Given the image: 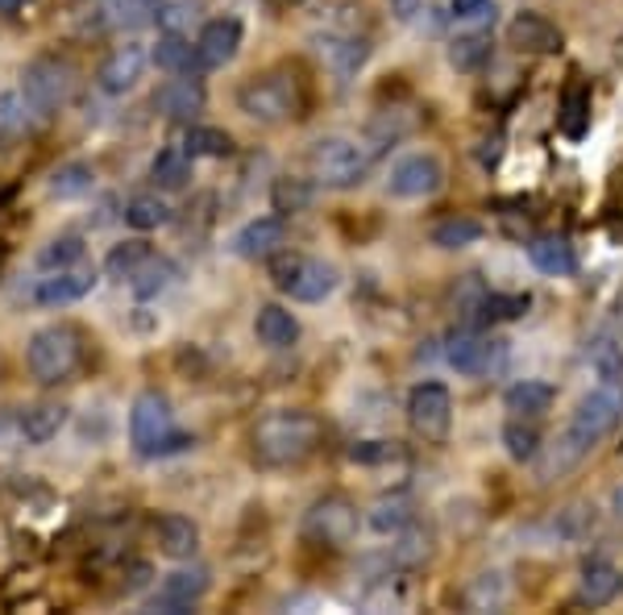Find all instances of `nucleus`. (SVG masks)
I'll use <instances>...</instances> for the list:
<instances>
[{
  "instance_id": "f257e3e1",
  "label": "nucleus",
  "mask_w": 623,
  "mask_h": 615,
  "mask_svg": "<svg viewBox=\"0 0 623 615\" xmlns=\"http://www.w3.org/2000/svg\"><path fill=\"white\" fill-rule=\"evenodd\" d=\"M324 424L312 412H270L254 424L249 445H254V462L283 471V466H300L312 453L321 450Z\"/></svg>"
},
{
  "instance_id": "f03ea898",
  "label": "nucleus",
  "mask_w": 623,
  "mask_h": 615,
  "mask_svg": "<svg viewBox=\"0 0 623 615\" xmlns=\"http://www.w3.org/2000/svg\"><path fill=\"white\" fill-rule=\"evenodd\" d=\"M237 109L258 126H287L303 112V84L291 72H262L237 88Z\"/></svg>"
},
{
  "instance_id": "7ed1b4c3",
  "label": "nucleus",
  "mask_w": 623,
  "mask_h": 615,
  "mask_svg": "<svg viewBox=\"0 0 623 615\" xmlns=\"http://www.w3.org/2000/svg\"><path fill=\"white\" fill-rule=\"evenodd\" d=\"M25 366L42 387L67 382L84 366V337L72 325H46L37 328L25 345Z\"/></svg>"
},
{
  "instance_id": "20e7f679",
  "label": "nucleus",
  "mask_w": 623,
  "mask_h": 615,
  "mask_svg": "<svg viewBox=\"0 0 623 615\" xmlns=\"http://www.w3.org/2000/svg\"><path fill=\"white\" fill-rule=\"evenodd\" d=\"M129 441L142 457H162V453H175L183 445H192V436H183L175 429V412H171V399L159 391H142L129 408Z\"/></svg>"
},
{
  "instance_id": "39448f33",
  "label": "nucleus",
  "mask_w": 623,
  "mask_h": 615,
  "mask_svg": "<svg viewBox=\"0 0 623 615\" xmlns=\"http://www.w3.org/2000/svg\"><path fill=\"white\" fill-rule=\"evenodd\" d=\"M270 279L283 295L300 300V304H321L337 291V271L321 258H308V253H275Z\"/></svg>"
},
{
  "instance_id": "423d86ee",
  "label": "nucleus",
  "mask_w": 623,
  "mask_h": 615,
  "mask_svg": "<svg viewBox=\"0 0 623 615\" xmlns=\"http://www.w3.org/2000/svg\"><path fill=\"white\" fill-rule=\"evenodd\" d=\"M620 417H623V387L620 382H599V387L573 408L566 436H570L573 445H582V450L590 453L603 436L615 433Z\"/></svg>"
},
{
  "instance_id": "0eeeda50",
  "label": "nucleus",
  "mask_w": 623,
  "mask_h": 615,
  "mask_svg": "<svg viewBox=\"0 0 623 615\" xmlns=\"http://www.w3.org/2000/svg\"><path fill=\"white\" fill-rule=\"evenodd\" d=\"M308 166H312V180L333 187V192H350L366 180L370 159L362 154V145H354L350 138H321L308 150Z\"/></svg>"
},
{
  "instance_id": "6e6552de",
  "label": "nucleus",
  "mask_w": 623,
  "mask_h": 615,
  "mask_svg": "<svg viewBox=\"0 0 623 615\" xmlns=\"http://www.w3.org/2000/svg\"><path fill=\"white\" fill-rule=\"evenodd\" d=\"M21 91H25V100L34 105V112H54L63 109L67 100H72L75 91V67L67 63V58L58 55H42L34 58L30 67H25V75H21Z\"/></svg>"
},
{
  "instance_id": "1a4fd4ad",
  "label": "nucleus",
  "mask_w": 623,
  "mask_h": 615,
  "mask_svg": "<svg viewBox=\"0 0 623 615\" xmlns=\"http://www.w3.org/2000/svg\"><path fill=\"white\" fill-rule=\"evenodd\" d=\"M357 537V507L345 495H324L303 516V541L321 549H345Z\"/></svg>"
},
{
  "instance_id": "9d476101",
  "label": "nucleus",
  "mask_w": 623,
  "mask_h": 615,
  "mask_svg": "<svg viewBox=\"0 0 623 615\" xmlns=\"http://www.w3.org/2000/svg\"><path fill=\"white\" fill-rule=\"evenodd\" d=\"M408 420L420 436L441 441L449 433V420H453V396H449L445 382H420V387H411Z\"/></svg>"
},
{
  "instance_id": "9b49d317",
  "label": "nucleus",
  "mask_w": 623,
  "mask_h": 615,
  "mask_svg": "<svg viewBox=\"0 0 623 615\" xmlns=\"http://www.w3.org/2000/svg\"><path fill=\"white\" fill-rule=\"evenodd\" d=\"M208 586H213V574H208L204 565L175 570V574H167V579L159 582V591H154V598H150V612H162V615L192 612L200 598L208 595Z\"/></svg>"
},
{
  "instance_id": "f8f14e48",
  "label": "nucleus",
  "mask_w": 623,
  "mask_h": 615,
  "mask_svg": "<svg viewBox=\"0 0 623 615\" xmlns=\"http://www.w3.org/2000/svg\"><path fill=\"white\" fill-rule=\"evenodd\" d=\"M441 183H445V166L437 154H411L404 163H395L387 192L395 199H425L432 192H441Z\"/></svg>"
},
{
  "instance_id": "ddd939ff",
  "label": "nucleus",
  "mask_w": 623,
  "mask_h": 615,
  "mask_svg": "<svg viewBox=\"0 0 623 615\" xmlns=\"http://www.w3.org/2000/svg\"><path fill=\"white\" fill-rule=\"evenodd\" d=\"M92 288H96V267H84V262H75V267L51 271L46 279H42V283H37V288H34V304H42V308L75 304V300H84Z\"/></svg>"
},
{
  "instance_id": "4468645a",
  "label": "nucleus",
  "mask_w": 623,
  "mask_h": 615,
  "mask_svg": "<svg viewBox=\"0 0 623 615\" xmlns=\"http://www.w3.org/2000/svg\"><path fill=\"white\" fill-rule=\"evenodd\" d=\"M241 51V21L237 18H213L196 37V58L204 72H216V67H225L233 63Z\"/></svg>"
},
{
  "instance_id": "2eb2a0df",
  "label": "nucleus",
  "mask_w": 623,
  "mask_h": 615,
  "mask_svg": "<svg viewBox=\"0 0 623 615\" xmlns=\"http://www.w3.org/2000/svg\"><path fill=\"white\" fill-rule=\"evenodd\" d=\"M507 46H516L519 55H557L566 46L561 30L552 25L549 18L540 13H519L512 25H507Z\"/></svg>"
},
{
  "instance_id": "dca6fc26",
  "label": "nucleus",
  "mask_w": 623,
  "mask_h": 615,
  "mask_svg": "<svg viewBox=\"0 0 623 615\" xmlns=\"http://www.w3.org/2000/svg\"><path fill=\"white\" fill-rule=\"evenodd\" d=\"M146 63H150V55H146L138 42H129V46H117L112 55L100 63V72H96V84H100V91H108V96H125V91L133 88L138 79H142Z\"/></svg>"
},
{
  "instance_id": "f3484780",
  "label": "nucleus",
  "mask_w": 623,
  "mask_h": 615,
  "mask_svg": "<svg viewBox=\"0 0 623 615\" xmlns=\"http://www.w3.org/2000/svg\"><path fill=\"white\" fill-rule=\"evenodd\" d=\"M283 241H287L283 217H258L233 234V253L246 258V262H258V258H275V253L283 250Z\"/></svg>"
},
{
  "instance_id": "a211bd4d",
  "label": "nucleus",
  "mask_w": 623,
  "mask_h": 615,
  "mask_svg": "<svg viewBox=\"0 0 623 615\" xmlns=\"http://www.w3.org/2000/svg\"><path fill=\"white\" fill-rule=\"evenodd\" d=\"M204 84H200L196 75H175V79H167L159 91H154V109L167 117V121H192L200 109H204Z\"/></svg>"
},
{
  "instance_id": "6ab92c4d",
  "label": "nucleus",
  "mask_w": 623,
  "mask_h": 615,
  "mask_svg": "<svg viewBox=\"0 0 623 615\" xmlns=\"http://www.w3.org/2000/svg\"><path fill=\"white\" fill-rule=\"evenodd\" d=\"M491 349H495V342H486L474 325H462L445 337V363L458 375H482L491 366Z\"/></svg>"
},
{
  "instance_id": "aec40b11",
  "label": "nucleus",
  "mask_w": 623,
  "mask_h": 615,
  "mask_svg": "<svg viewBox=\"0 0 623 615\" xmlns=\"http://www.w3.org/2000/svg\"><path fill=\"white\" fill-rule=\"evenodd\" d=\"M316 55H321V63L329 67V72L337 75H357L362 67H366V58H370V46H366V37L357 34H321L316 37Z\"/></svg>"
},
{
  "instance_id": "412c9836",
  "label": "nucleus",
  "mask_w": 623,
  "mask_h": 615,
  "mask_svg": "<svg viewBox=\"0 0 623 615\" xmlns=\"http://www.w3.org/2000/svg\"><path fill=\"white\" fill-rule=\"evenodd\" d=\"M557 129L570 138V142H582L590 129V84L582 75H570L566 88H561V105H557Z\"/></svg>"
},
{
  "instance_id": "4be33fe9",
  "label": "nucleus",
  "mask_w": 623,
  "mask_h": 615,
  "mask_svg": "<svg viewBox=\"0 0 623 615\" xmlns=\"http://www.w3.org/2000/svg\"><path fill=\"white\" fill-rule=\"evenodd\" d=\"M623 591V570L620 565H611V561L594 558L582 565V582H578V603H587V607H606V603H615Z\"/></svg>"
},
{
  "instance_id": "5701e85b",
  "label": "nucleus",
  "mask_w": 623,
  "mask_h": 615,
  "mask_svg": "<svg viewBox=\"0 0 623 615\" xmlns=\"http://www.w3.org/2000/svg\"><path fill=\"white\" fill-rule=\"evenodd\" d=\"M154 537H159V549L167 553V558H175V561L196 558V549H200L196 520H187V516L171 511V516H162L159 525H154Z\"/></svg>"
},
{
  "instance_id": "b1692460",
  "label": "nucleus",
  "mask_w": 623,
  "mask_h": 615,
  "mask_svg": "<svg viewBox=\"0 0 623 615\" xmlns=\"http://www.w3.org/2000/svg\"><path fill=\"white\" fill-rule=\"evenodd\" d=\"M175 279H179L175 262L150 250L142 262H138V271L129 274V288H133V295H138V300H154V295H162V291L171 288Z\"/></svg>"
},
{
  "instance_id": "393cba45",
  "label": "nucleus",
  "mask_w": 623,
  "mask_h": 615,
  "mask_svg": "<svg viewBox=\"0 0 623 615\" xmlns=\"http://www.w3.org/2000/svg\"><path fill=\"white\" fill-rule=\"evenodd\" d=\"M528 258H533V267L540 274H573V267H578L570 237H561V234L533 237V246H528Z\"/></svg>"
},
{
  "instance_id": "a878e982",
  "label": "nucleus",
  "mask_w": 623,
  "mask_h": 615,
  "mask_svg": "<svg viewBox=\"0 0 623 615\" xmlns=\"http://www.w3.org/2000/svg\"><path fill=\"white\" fill-rule=\"evenodd\" d=\"M254 333H258V342L270 345V349H287V345H296L300 337V321L279 304H262L258 308V316H254Z\"/></svg>"
},
{
  "instance_id": "bb28decb",
  "label": "nucleus",
  "mask_w": 623,
  "mask_h": 615,
  "mask_svg": "<svg viewBox=\"0 0 623 615\" xmlns=\"http://www.w3.org/2000/svg\"><path fill=\"white\" fill-rule=\"evenodd\" d=\"M552 399H557V391H552L549 382L524 379V382H516V387H507L503 403H507V412H512V417L540 420V417H545V412L552 408Z\"/></svg>"
},
{
  "instance_id": "cd10ccee",
  "label": "nucleus",
  "mask_w": 623,
  "mask_h": 615,
  "mask_svg": "<svg viewBox=\"0 0 623 615\" xmlns=\"http://www.w3.org/2000/svg\"><path fill=\"white\" fill-rule=\"evenodd\" d=\"M370 528L374 532H383V537H399L404 528L416 520V507H411V499L404 495V490H395V495H383V499H374L370 507Z\"/></svg>"
},
{
  "instance_id": "c85d7f7f",
  "label": "nucleus",
  "mask_w": 623,
  "mask_h": 615,
  "mask_svg": "<svg viewBox=\"0 0 623 615\" xmlns=\"http://www.w3.org/2000/svg\"><path fill=\"white\" fill-rule=\"evenodd\" d=\"M150 180H154V187H162V192L187 187V180H192V154H187L183 145H167V150H159L154 163H150Z\"/></svg>"
},
{
  "instance_id": "c756f323",
  "label": "nucleus",
  "mask_w": 623,
  "mask_h": 615,
  "mask_svg": "<svg viewBox=\"0 0 623 615\" xmlns=\"http://www.w3.org/2000/svg\"><path fill=\"white\" fill-rule=\"evenodd\" d=\"M67 424V408L63 403H37L30 408L25 417H21V436L30 441V445H46L58 436V429Z\"/></svg>"
},
{
  "instance_id": "7c9ffc66",
  "label": "nucleus",
  "mask_w": 623,
  "mask_h": 615,
  "mask_svg": "<svg viewBox=\"0 0 623 615\" xmlns=\"http://www.w3.org/2000/svg\"><path fill=\"white\" fill-rule=\"evenodd\" d=\"M92 187H96V171L88 163H63L51 175V183H46V192L54 199H79L88 196Z\"/></svg>"
},
{
  "instance_id": "2f4dec72",
  "label": "nucleus",
  "mask_w": 623,
  "mask_h": 615,
  "mask_svg": "<svg viewBox=\"0 0 623 615\" xmlns=\"http://www.w3.org/2000/svg\"><path fill=\"white\" fill-rule=\"evenodd\" d=\"M154 63L171 75H192V67H200L196 46L183 34H162L159 46H154Z\"/></svg>"
},
{
  "instance_id": "473e14b6",
  "label": "nucleus",
  "mask_w": 623,
  "mask_h": 615,
  "mask_svg": "<svg viewBox=\"0 0 623 615\" xmlns=\"http://www.w3.org/2000/svg\"><path fill=\"white\" fill-rule=\"evenodd\" d=\"M183 150H187L192 159H229L233 138L225 133V129H213V126H187V133H183Z\"/></svg>"
},
{
  "instance_id": "72a5a7b5",
  "label": "nucleus",
  "mask_w": 623,
  "mask_h": 615,
  "mask_svg": "<svg viewBox=\"0 0 623 615\" xmlns=\"http://www.w3.org/2000/svg\"><path fill=\"white\" fill-rule=\"evenodd\" d=\"M449 63H453V72L465 75L482 72L491 63V34H465L458 42H449Z\"/></svg>"
},
{
  "instance_id": "f704fd0d",
  "label": "nucleus",
  "mask_w": 623,
  "mask_h": 615,
  "mask_svg": "<svg viewBox=\"0 0 623 615\" xmlns=\"http://www.w3.org/2000/svg\"><path fill=\"white\" fill-rule=\"evenodd\" d=\"M171 204L159 196H133L125 204V220L138 229V234H150V229H162V225H171Z\"/></svg>"
},
{
  "instance_id": "c9c22d12",
  "label": "nucleus",
  "mask_w": 623,
  "mask_h": 615,
  "mask_svg": "<svg viewBox=\"0 0 623 615\" xmlns=\"http://www.w3.org/2000/svg\"><path fill=\"white\" fill-rule=\"evenodd\" d=\"M482 237V220L474 217H449L441 225H432V246L441 250H462V246H474Z\"/></svg>"
},
{
  "instance_id": "e433bc0d",
  "label": "nucleus",
  "mask_w": 623,
  "mask_h": 615,
  "mask_svg": "<svg viewBox=\"0 0 623 615\" xmlns=\"http://www.w3.org/2000/svg\"><path fill=\"white\" fill-rule=\"evenodd\" d=\"M270 204H275V213H279V217L303 213V208L312 204V183L283 175V180H275V187H270Z\"/></svg>"
},
{
  "instance_id": "4c0bfd02",
  "label": "nucleus",
  "mask_w": 623,
  "mask_h": 615,
  "mask_svg": "<svg viewBox=\"0 0 623 615\" xmlns=\"http://www.w3.org/2000/svg\"><path fill=\"white\" fill-rule=\"evenodd\" d=\"M503 445H507V453H512L516 462H536V457H540V433H536L524 417L503 424Z\"/></svg>"
},
{
  "instance_id": "58836bf2",
  "label": "nucleus",
  "mask_w": 623,
  "mask_h": 615,
  "mask_svg": "<svg viewBox=\"0 0 623 615\" xmlns=\"http://www.w3.org/2000/svg\"><path fill=\"white\" fill-rule=\"evenodd\" d=\"M34 105L25 100V91H4L0 96V138H18L21 129L30 126Z\"/></svg>"
},
{
  "instance_id": "ea45409f",
  "label": "nucleus",
  "mask_w": 623,
  "mask_h": 615,
  "mask_svg": "<svg viewBox=\"0 0 623 615\" xmlns=\"http://www.w3.org/2000/svg\"><path fill=\"white\" fill-rule=\"evenodd\" d=\"M75 262H84V241L79 237H54L46 250L37 253V267L42 271H63V267H75Z\"/></svg>"
},
{
  "instance_id": "a19ab883",
  "label": "nucleus",
  "mask_w": 623,
  "mask_h": 615,
  "mask_svg": "<svg viewBox=\"0 0 623 615\" xmlns=\"http://www.w3.org/2000/svg\"><path fill=\"white\" fill-rule=\"evenodd\" d=\"M150 246H146L142 237H133V241H121V246H112V253L105 258V271L112 279H129V274L138 271V262H142Z\"/></svg>"
},
{
  "instance_id": "79ce46f5",
  "label": "nucleus",
  "mask_w": 623,
  "mask_h": 615,
  "mask_svg": "<svg viewBox=\"0 0 623 615\" xmlns=\"http://www.w3.org/2000/svg\"><path fill=\"white\" fill-rule=\"evenodd\" d=\"M453 304H458V312H462L465 325H474V321H482V304H486V288H482L479 274H465L462 288L453 291Z\"/></svg>"
},
{
  "instance_id": "37998d69",
  "label": "nucleus",
  "mask_w": 623,
  "mask_h": 615,
  "mask_svg": "<svg viewBox=\"0 0 623 615\" xmlns=\"http://www.w3.org/2000/svg\"><path fill=\"white\" fill-rule=\"evenodd\" d=\"M528 295H498V291H486V304H482V321H516V316H524L528 312Z\"/></svg>"
},
{
  "instance_id": "c03bdc74",
  "label": "nucleus",
  "mask_w": 623,
  "mask_h": 615,
  "mask_svg": "<svg viewBox=\"0 0 623 615\" xmlns=\"http://www.w3.org/2000/svg\"><path fill=\"white\" fill-rule=\"evenodd\" d=\"M404 541L395 544V565H420V561H428V532H411V525L399 532Z\"/></svg>"
},
{
  "instance_id": "a18cd8bd",
  "label": "nucleus",
  "mask_w": 623,
  "mask_h": 615,
  "mask_svg": "<svg viewBox=\"0 0 623 615\" xmlns=\"http://www.w3.org/2000/svg\"><path fill=\"white\" fill-rule=\"evenodd\" d=\"M395 453H399V450H395L391 441H357V445H350V462L378 466V462H391Z\"/></svg>"
},
{
  "instance_id": "49530a36",
  "label": "nucleus",
  "mask_w": 623,
  "mask_h": 615,
  "mask_svg": "<svg viewBox=\"0 0 623 615\" xmlns=\"http://www.w3.org/2000/svg\"><path fill=\"white\" fill-rule=\"evenodd\" d=\"M192 18H196V4H187V0H175V4L159 9V30H162V34H183Z\"/></svg>"
},
{
  "instance_id": "de8ad7c7",
  "label": "nucleus",
  "mask_w": 623,
  "mask_h": 615,
  "mask_svg": "<svg viewBox=\"0 0 623 615\" xmlns=\"http://www.w3.org/2000/svg\"><path fill=\"white\" fill-rule=\"evenodd\" d=\"M594 370H599V379L603 382H620L623 387V354L615 345H599V354H594Z\"/></svg>"
},
{
  "instance_id": "09e8293b",
  "label": "nucleus",
  "mask_w": 623,
  "mask_h": 615,
  "mask_svg": "<svg viewBox=\"0 0 623 615\" xmlns=\"http://www.w3.org/2000/svg\"><path fill=\"white\" fill-rule=\"evenodd\" d=\"M458 21H495V0H449Z\"/></svg>"
},
{
  "instance_id": "8fccbe9b",
  "label": "nucleus",
  "mask_w": 623,
  "mask_h": 615,
  "mask_svg": "<svg viewBox=\"0 0 623 615\" xmlns=\"http://www.w3.org/2000/svg\"><path fill=\"white\" fill-rule=\"evenodd\" d=\"M18 586H25V591H37V574L34 570H9L4 574V582H0V603H18Z\"/></svg>"
},
{
  "instance_id": "3c124183",
  "label": "nucleus",
  "mask_w": 623,
  "mask_h": 615,
  "mask_svg": "<svg viewBox=\"0 0 623 615\" xmlns=\"http://www.w3.org/2000/svg\"><path fill=\"white\" fill-rule=\"evenodd\" d=\"M391 13L399 21H411L416 13H420V0H391Z\"/></svg>"
},
{
  "instance_id": "603ef678",
  "label": "nucleus",
  "mask_w": 623,
  "mask_h": 615,
  "mask_svg": "<svg viewBox=\"0 0 623 615\" xmlns=\"http://www.w3.org/2000/svg\"><path fill=\"white\" fill-rule=\"evenodd\" d=\"M25 0H0V13H18Z\"/></svg>"
},
{
  "instance_id": "864d4df0",
  "label": "nucleus",
  "mask_w": 623,
  "mask_h": 615,
  "mask_svg": "<svg viewBox=\"0 0 623 615\" xmlns=\"http://www.w3.org/2000/svg\"><path fill=\"white\" fill-rule=\"evenodd\" d=\"M275 9H291V4H300V0H270Z\"/></svg>"
},
{
  "instance_id": "5fc2aeb1",
  "label": "nucleus",
  "mask_w": 623,
  "mask_h": 615,
  "mask_svg": "<svg viewBox=\"0 0 623 615\" xmlns=\"http://www.w3.org/2000/svg\"><path fill=\"white\" fill-rule=\"evenodd\" d=\"M615 63H620V67H623V37H620V42H615Z\"/></svg>"
},
{
  "instance_id": "6e6d98bb",
  "label": "nucleus",
  "mask_w": 623,
  "mask_h": 615,
  "mask_svg": "<svg viewBox=\"0 0 623 615\" xmlns=\"http://www.w3.org/2000/svg\"><path fill=\"white\" fill-rule=\"evenodd\" d=\"M615 507H620V516H623V490H620V495H615Z\"/></svg>"
}]
</instances>
